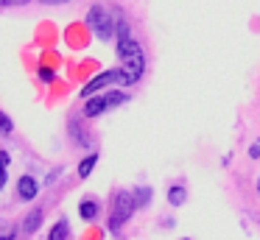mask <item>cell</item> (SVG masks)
<instances>
[{
    "mask_svg": "<svg viewBox=\"0 0 260 240\" xmlns=\"http://www.w3.org/2000/svg\"><path fill=\"white\" fill-rule=\"evenodd\" d=\"M98 212H101V204H98V198H81V204H79V215L84 218V221H95Z\"/></svg>",
    "mask_w": 260,
    "mask_h": 240,
    "instance_id": "52a82bcc",
    "label": "cell"
},
{
    "mask_svg": "<svg viewBox=\"0 0 260 240\" xmlns=\"http://www.w3.org/2000/svg\"><path fill=\"white\" fill-rule=\"evenodd\" d=\"M40 78H42L45 84H51V81H53V70H48V67H42V70H40Z\"/></svg>",
    "mask_w": 260,
    "mask_h": 240,
    "instance_id": "9a60e30c",
    "label": "cell"
},
{
    "mask_svg": "<svg viewBox=\"0 0 260 240\" xmlns=\"http://www.w3.org/2000/svg\"><path fill=\"white\" fill-rule=\"evenodd\" d=\"M0 240H14V229H6V232H0Z\"/></svg>",
    "mask_w": 260,
    "mask_h": 240,
    "instance_id": "ac0fdd59",
    "label": "cell"
},
{
    "mask_svg": "<svg viewBox=\"0 0 260 240\" xmlns=\"http://www.w3.org/2000/svg\"><path fill=\"white\" fill-rule=\"evenodd\" d=\"M112 84H123V73H120V67L118 70H104V73H98L92 81H87L84 87H81V98H90V95L101 92V89L112 87Z\"/></svg>",
    "mask_w": 260,
    "mask_h": 240,
    "instance_id": "5b68a950",
    "label": "cell"
},
{
    "mask_svg": "<svg viewBox=\"0 0 260 240\" xmlns=\"http://www.w3.org/2000/svg\"><path fill=\"white\" fill-rule=\"evenodd\" d=\"M95 165H98V154H90L87 159H81V165H79V176H81V179H87V176L92 173V167H95Z\"/></svg>",
    "mask_w": 260,
    "mask_h": 240,
    "instance_id": "8fae6325",
    "label": "cell"
},
{
    "mask_svg": "<svg viewBox=\"0 0 260 240\" xmlns=\"http://www.w3.org/2000/svg\"><path fill=\"white\" fill-rule=\"evenodd\" d=\"M257 195H260V176H257Z\"/></svg>",
    "mask_w": 260,
    "mask_h": 240,
    "instance_id": "ffe728a7",
    "label": "cell"
},
{
    "mask_svg": "<svg viewBox=\"0 0 260 240\" xmlns=\"http://www.w3.org/2000/svg\"><path fill=\"white\" fill-rule=\"evenodd\" d=\"M6 165H9V154L0 151V190H3V184H6Z\"/></svg>",
    "mask_w": 260,
    "mask_h": 240,
    "instance_id": "5bb4252c",
    "label": "cell"
},
{
    "mask_svg": "<svg viewBox=\"0 0 260 240\" xmlns=\"http://www.w3.org/2000/svg\"><path fill=\"white\" fill-rule=\"evenodd\" d=\"M68 234H70V223L64 221V218H59V221L53 223V229H51V234H48V240H68Z\"/></svg>",
    "mask_w": 260,
    "mask_h": 240,
    "instance_id": "30bf717a",
    "label": "cell"
},
{
    "mask_svg": "<svg viewBox=\"0 0 260 240\" xmlns=\"http://www.w3.org/2000/svg\"><path fill=\"white\" fill-rule=\"evenodd\" d=\"M187 201V190H185V184H174V187L168 190V204L171 207H182Z\"/></svg>",
    "mask_w": 260,
    "mask_h": 240,
    "instance_id": "9c48e42d",
    "label": "cell"
},
{
    "mask_svg": "<svg viewBox=\"0 0 260 240\" xmlns=\"http://www.w3.org/2000/svg\"><path fill=\"white\" fill-rule=\"evenodd\" d=\"M14 131V123H12V117L6 115V112L0 109V134H12Z\"/></svg>",
    "mask_w": 260,
    "mask_h": 240,
    "instance_id": "4fadbf2b",
    "label": "cell"
},
{
    "mask_svg": "<svg viewBox=\"0 0 260 240\" xmlns=\"http://www.w3.org/2000/svg\"><path fill=\"white\" fill-rule=\"evenodd\" d=\"M87 25H90V31L95 33L98 39L107 42V39L115 37V25H118V20L109 14V9H104V6H92V9L87 11Z\"/></svg>",
    "mask_w": 260,
    "mask_h": 240,
    "instance_id": "3957f363",
    "label": "cell"
},
{
    "mask_svg": "<svg viewBox=\"0 0 260 240\" xmlns=\"http://www.w3.org/2000/svg\"><path fill=\"white\" fill-rule=\"evenodd\" d=\"M42 3H68V0H42Z\"/></svg>",
    "mask_w": 260,
    "mask_h": 240,
    "instance_id": "d6986e66",
    "label": "cell"
},
{
    "mask_svg": "<svg viewBox=\"0 0 260 240\" xmlns=\"http://www.w3.org/2000/svg\"><path fill=\"white\" fill-rule=\"evenodd\" d=\"M182 240H190V237H182Z\"/></svg>",
    "mask_w": 260,
    "mask_h": 240,
    "instance_id": "44dd1931",
    "label": "cell"
},
{
    "mask_svg": "<svg viewBox=\"0 0 260 240\" xmlns=\"http://www.w3.org/2000/svg\"><path fill=\"white\" fill-rule=\"evenodd\" d=\"M137 210V201H135V193L129 190H118L112 198V215H109V232H118Z\"/></svg>",
    "mask_w": 260,
    "mask_h": 240,
    "instance_id": "7a4b0ae2",
    "label": "cell"
},
{
    "mask_svg": "<svg viewBox=\"0 0 260 240\" xmlns=\"http://www.w3.org/2000/svg\"><path fill=\"white\" fill-rule=\"evenodd\" d=\"M126 100H129L126 92H104V95L95 92V98L90 95L87 104H84V117H98V115H104V112L115 109V106H123Z\"/></svg>",
    "mask_w": 260,
    "mask_h": 240,
    "instance_id": "277c9868",
    "label": "cell"
},
{
    "mask_svg": "<svg viewBox=\"0 0 260 240\" xmlns=\"http://www.w3.org/2000/svg\"><path fill=\"white\" fill-rule=\"evenodd\" d=\"M118 59H120V73H123V84H137L146 73V53H143L137 39H118Z\"/></svg>",
    "mask_w": 260,
    "mask_h": 240,
    "instance_id": "6da1fadb",
    "label": "cell"
},
{
    "mask_svg": "<svg viewBox=\"0 0 260 240\" xmlns=\"http://www.w3.org/2000/svg\"><path fill=\"white\" fill-rule=\"evenodd\" d=\"M249 156H252V159H257V156H260V140L252 145V148H249Z\"/></svg>",
    "mask_w": 260,
    "mask_h": 240,
    "instance_id": "e0dca14e",
    "label": "cell"
},
{
    "mask_svg": "<svg viewBox=\"0 0 260 240\" xmlns=\"http://www.w3.org/2000/svg\"><path fill=\"white\" fill-rule=\"evenodd\" d=\"M37 193H40V184H37L34 176H20L17 179V195L23 201H34Z\"/></svg>",
    "mask_w": 260,
    "mask_h": 240,
    "instance_id": "8992f818",
    "label": "cell"
},
{
    "mask_svg": "<svg viewBox=\"0 0 260 240\" xmlns=\"http://www.w3.org/2000/svg\"><path fill=\"white\" fill-rule=\"evenodd\" d=\"M31 0H0V6H25Z\"/></svg>",
    "mask_w": 260,
    "mask_h": 240,
    "instance_id": "2e32d148",
    "label": "cell"
},
{
    "mask_svg": "<svg viewBox=\"0 0 260 240\" xmlns=\"http://www.w3.org/2000/svg\"><path fill=\"white\" fill-rule=\"evenodd\" d=\"M135 201H137V207H146L148 201H151V187H137L135 190Z\"/></svg>",
    "mask_w": 260,
    "mask_h": 240,
    "instance_id": "7c38bea8",
    "label": "cell"
},
{
    "mask_svg": "<svg viewBox=\"0 0 260 240\" xmlns=\"http://www.w3.org/2000/svg\"><path fill=\"white\" fill-rule=\"evenodd\" d=\"M40 223H42V210L37 207V210H31L28 215H25V221H23V232H25V234H34L37 229H40Z\"/></svg>",
    "mask_w": 260,
    "mask_h": 240,
    "instance_id": "ba28073f",
    "label": "cell"
}]
</instances>
